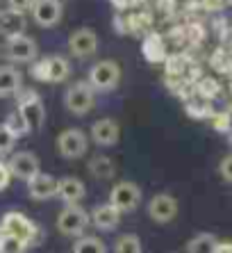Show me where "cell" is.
<instances>
[{"instance_id": "obj_31", "label": "cell", "mask_w": 232, "mask_h": 253, "mask_svg": "<svg viewBox=\"0 0 232 253\" xmlns=\"http://www.w3.org/2000/svg\"><path fill=\"white\" fill-rule=\"evenodd\" d=\"M187 112L192 114V117H196V119L207 117V114H209V105H207V103H203V100H189V103H187Z\"/></svg>"}, {"instance_id": "obj_28", "label": "cell", "mask_w": 232, "mask_h": 253, "mask_svg": "<svg viewBox=\"0 0 232 253\" xmlns=\"http://www.w3.org/2000/svg\"><path fill=\"white\" fill-rule=\"evenodd\" d=\"M16 144V137L5 124H0V155H7Z\"/></svg>"}, {"instance_id": "obj_26", "label": "cell", "mask_w": 232, "mask_h": 253, "mask_svg": "<svg viewBox=\"0 0 232 253\" xmlns=\"http://www.w3.org/2000/svg\"><path fill=\"white\" fill-rule=\"evenodd\" d=\"M28 251V244L23 240H18L14 235H5L0 240V253H25Z\"/></svg>"}, {"instance_id": "obj_27", "label": "cell", "mask_w": 232, "mask_h": 253, "mask_svg": "<svg viewBox=\"0 0 232 253\" xmlns=\"http://www.w3.org/2000/svg\"><path fill=\"white\" fill-rule=\"evenodd\" d=\"M212 64H214L216 71H223V73L232 71V53L228 48H219L214 53V57H212Z\"/></svg>"}, {"instance_id": "obj_8", "label": "cell", "mask_w": 232, "mask_h": 253, "mask_svg": "<svg viewBox=\"0 0 232 253\" xmlns=\"http://www.w3.org/2000/svg\"><path fill=\"white\" fill-rule=\"evenodd\" d=\"M18 112L23 114L30 132H32V130H39L41 126H43L46 110H43V103H41V98H39L37 91H30V89L23 91V96L18 98Z\"/></svg>"}, {"instance_id": "obj_32", "label": "cell", "mask_w": 232, "mask_h": 253, "mask_svg": "<svg viewBox=\"0 0 232 253\" xmlns=\"http://www.w3.org/2000/svg\"><path fill=\"white\" fill-rule=\"evenodd\" d=\"M32 5H35V0H7V9H14L21 14L32 9Z\"/></svg>"}, {"instance_id": "obj_24", "label": "cell", "mask_w": 232, "mask_h": 253, "mask_svg": "<svg viewBox=\"0 0 232 253\" xmlns=\"http://www.w3.org/2000/svg\"><path fill=\"white\" fill-rule=\"evenodd\" d=\"M114 253H144L141 249V240L137 235H121L116 240V247H114Z\"/></svg>"}, {"instance_id": "obj_5", "label": "cell", "mask_w": 232, "mask_h": 253, "mask_svg": "<svg viewBox=\"0 0 232 253\" xmlns=\"http://www.w3.org/2000/svg\"><path fill=\"white\" fill-rule=\"evenodd\" d=\"M89 214L80 206H66L57 217V228L66 237H82L89 226Z\"/></svg>"}, {"instance_id": "obj_19", "label": "cell", "mask_w": 232, "mask_h": 253, "mask_svg": "<svg viewBox=\"0 0 232 253\" xmlns=\"http://www.w3.org/2000/svg\"><path fill=\"white\" fill-rule=\"evenodd\" d=\"M48 66V83H64L71 76V62L64 55H50L46 57Z\"/></svg>"}, {"instance_id": "obj_3", "label": "cell", "mask_w": 232, "mask_h": 253, "mask_svg": "<svg viewBox=\"0 0 232 253\" xmlns=\"http://www.w3.org/2000/svg\"><path fill=\"white\" fill-rule=\"evenodd\" d=\"M64 105L71 114L76 117H84L87 112H91L96 105V94L93 87L89 83H73L64 91Z\"/></svg>"}, {"instance_id": "obj_20", "label": "cell", "mask_w": 232, "mask_h": 253, "mask_svg": "<svg viewBox=\"0 0 232 253\" xmlns=\"http://www.w3.org/2000/svg\"><path fill=\"white\" fill-rule=\"evenodd\" d=\"M141 50H144V57L148 59V62H153V64L166 59V50H164L162 37L155 35V32H151V35L144 39V48H141Z\"/></svg>"}, {"instance_id": "obj_23", "label": "cell", "mask_w": 232, "mask_h": 253, "mask_svg": "<svg viewBox=\"0 0 232 253\" xmlns=\"http://www.w3.org/2000/svg\"><path fill=\"white\" fill-rule=\"evenodd\" d=\"M73 253H107V247H105V242L100 237L82 235L73 244Z\"/></svg>"}, {"instance_id": "obj_35", "label": "cell", "mask_w": 232, "mask_h": 253, "mask_svg": "<svg viewBox=\"0 0 232 253\" xmlns=\"http://www.w3.org/2000/svg\"><path fill=\"white\" fill-rule=\"evenodd\" d=\"M214 253H232V242H219Z\"/></svg>"}, {"instance_id": "obj_34", "label": "cell", "mask_w": 232, "mask_h": 253, "mask_svg": "<svg viewBox=\"0 0 232 253\" xmlns=\"http://www.w3.org/2000/svg\"><path fill=\"white\" fill-rule=\"evenodd\" d=\"M221 176L226 178V180H230L232 183V155H228V158H223V162H221Z\"/></svg>"}, {"instance_id": "obj_36", "label": "cell", "mask_w": 232, "mask_h": 253, "mask_svg": "<svg viewBox=\"0 0 232 253\" xmlns=\"http://www.w3.org/2000/svg\"><path fill=\"white\" fill-rule=\"evenodd\" d=\"M214 126H216V128H221V130H226L228 126H230V121H228V117H226V114H223V117H216Z\"/></svg>"}, {"instance_id": "obj_37", "label": "cell", "mask_w": 232, "mask_h": 253, "mask_svg": "<svg viewBox=\"0 0 232 253\" xmlns=\"http://www.w3.org/2000/svg\"><path fill=\"white\" fill-rule=\"evenodd\" d=\"M2 237H5V230H2V226H0V240H2Z\"/></svg>"}, {"instance_id": "obj_2", "label": "cell", "mask_w": 232, "mask_h": 253, "mask_svg": "<svg viewBox=\"0 0 232 253\" xmlns=\"http://www.w3.org/2000/svg\"><path fill=\"white\" fill-rule=\"evenodd\" d=\"M5 235H14L18 240H23L25 244H39V228L32 219H28L23 212H7L2 221H0Z\"/></svg>"}, {"instance_id": "obj_1", "label": "cell", "mask_w": 232, "mask_h": 253, "mask_svg": "<svg viewBox=\"0 0 232 253\" xmlns=\"http://www.w3.org/2000/svg\"><path fill=\"white\" fill-rule=\"evenodd\" d=\"M89 84L93 91H112L121 83V66L114 59H100L89 69Z\"/></svg>"}, {"instance_id": "obj_38", "label": "cell", "mask_w": 232, "mask_h": 253, "mask_svg": "<svg viewBox=\"0 0 232 253\" xmlns=\"http://www.w3.org/2000/svg\"><path fill=\"white\" fill-rule=\"evenodd\" d=\"M228 2H230V5H232V0H228Z\"/></svg>"}, {"instance_id": "obj_9", "label": "cell", "mask_w": 232, "mask_h": 253, "mask_svg": "<svg viewBox=\"0 0 232 253\" xmlns=\"http://www.w3.org/2000/svg\"><path fill=\"white\" fill-rule=\"evenodd\" d=\"M148 214L157 224H168L178 217V199L171 194H155L148 201Z\"/></svg>"}, {"instance_id": "obj_17", "label": "cell", "mask_w": 232, "mask_h": 253, "mask_svg": "<svg viewBox=\"0 0 232 253\" xmlns=\"http://www.w3.org/2000/svg\"><path fill=\"white\" fill-rule=\"evenodd\" d=\"M91 221L98 230H114L121 221V212L116 210L112 203H103L91 212Z\"/></svg>"}, {"instance_id": "obj_21", "label": "cell", "mask_w": 232, "mask_h": 253, "mask_svg": "<svg viewBox=\"0 0 232 253\" xmlns=\"http://www.w3.org/2000/svg\"><path fill=\"white\" fill-rule=\"evenodd\" d=\"M89 173L93 178H98V180H107L116 173V167L107 155H96V158L89 162Z\"/></svg>"}, {"instance_id": "obj_15", "label": "cell", "mask_w": 232, "mask_h": 253, "mask_svg": "<svg viewBox=\"0 0 232 253\" xmlns=\"http://www.w3.org/2000/svg\"><path fill=\"white\" fill-rule=\"evenodd\" d=\"M28 192H30V199L35 201H48L52 196H57V180L48 173H37L35 178L28 180Z\"/></svg>"}, {"instance_id": "obj_12", "label": "cell", "mask_w": 232, "mask_h": 253, "mask_svg": "<svg viewBox=\"0 0 232 253\" xmlns=\"http://www.w3.org/2000/svg\"><path fill=\"white\" fill-rule=\"evenodd\" d=\"M32 18L41 28H52L62 21V2L59 0H35L32 5Z\"/></svg>"}, {"instance_id": "obj_4", "label": "cell", "mask_w": 232, "mask_h": 253, "mask_svg": "<svg viewBox=\"0 0 232 253\" xmlns=\"http://www.w3.org/2000/svg\"><path fill=\"white\" fill-rule=\"evenodd\" d=\"M37 53H39V46L28 35H18V37L7 39L5 48H2V55L9 62H14V64H30V62L37 59Z\"/></svg>"}, {"instance_id": "obj_33", "label": "cell", "mask_w": 232, "mask_h": 253, "mask_svg": "<svg viewBox=\"0 0 232 253\" xmlns=\"http://www.w3.org/2000/svg\"><path fill=\"white\" fill-rule=\"evenodd\" d=\"M9 180H12V171H9L7 162L0 160V192H5V189L9 187Z\"/></svg>"}, {"instance_id": "obj_16", "label": "cell", "mask_w": 232, "mask_h": 253, "mask_svg": "<svg viewBox=\"0 0 232 253\" xmlns=\"http://www.w3.org/2000/svg\"><path fill=\"white\" fill-rule=\"evenodd\" d=\"M25 28H28V21L21 12H14V9H5L0 12V35L12 39V37L25 35Z\"/></svg>"}, {"instance_id": "obj_22", "label": "cell", "mask_w": 232, "mask_h": 253, "mask_svg": "<svg viewBox=\"0 0 232 253\" xmlns=\"http://www.w3.org/2000/svg\"><path fill=\"white\" fill-rule=\"evenodd\" d=\"M216 244H219V240H216L212 233H198L196 237L189 240L187 253H214Z\"/></svg>"}, {"instance_id": "obj_25", "label": "cell", "mask_w": 232, "mask_h": 253, "mask_svg": "<svg viewBox=\"0 0 232 253\" xmlns=\"http://www.w3.org/2000/svg\"><path fill=\"white\" fill-rule=\"evenodd\" d=\"M5 126H7L9 130H12L16 139H18V137H23V135H28V132H30V128H28V124H25L23 114L18 112V110H16V112H12L9 117L5 119Z\"/></svg>"}, {"instance_id": "obj_18", "label": "cell", "mask_w": 232, "mask_h": 253, "mask_svg": "<svg viewBox=\"0 0 232 253\" xmlns=\"http://www.w3.org/2000/svg\"><path fill=\"white\" fill-rule=\"evenodd\" d=\"M23 89V76L14 66H0V98L14 96Z\"/></svg>"}, {"instance_id": "obj_11", "label": "cell", "mask_w": 232, "mask_h": 253, "mask_svg": "<svg viewBox=\"0 0 232 253\" xmlns=\"http://www.w3.org/2000/svg\"><path fill=\"white\" fill-rule=\"evenodd\" d=\"M9 171H12V178H18V180H25L28 183L30 178H35L39 173V158L35 153H30V151H18L9 158L7 162Z\"/></svg>"}, {"instance_id": "obj_10", "label": "cell", "mask_w": 232, "mask_h": 253, "mask_svg": "<svg viewBox=\"0 0 232 253\" xmlns=\"http://www.w3.org/2000/svg\"><path fill=\"white\" fill-rule=\"evenodd\" d=\"M69 50L73 57L77 59H87L98 50V37L96 32L89 28H80L69 37Z\"/></svg>"}, {"instance_id": "obj_7", "label": "cell", "mask_w": 232, "mask_h": 253, "mask_svg": "<svg viewBox=\"0 0 232 253\" xmlns=\"http://www.w3.org/2000/svg\"><path fill=\"white\" fill-rule=\"evenodd\" d=\"M89 139L80 128H66L59 132L57 137V151L62 158L66 160H77L87 153Z\"/></svg>"}, {"instance_id": "obj_29", "label": "cell", "mask_w": 232, "mask_h": 253, "mask_svg": "<svg viewBox=\"0 0 232 253\" xmlns=\"http://www.w3.org/2000/svg\"><path fill=\"white\" fill-rule=\"evenodd\" d=\"M219 83L216 80H212V78H203L200 83H198V94L203 96V98H214L216 94H219Z\"/></svg>"}, {"instance_id": "obj_6", "label": "cell", "mask_w": 232, "mask_h": 253, "mask_svg": "<svg viewBox=\"0 0 232 253\" xmlns=\"http://www.w3.org/2000/svg\"><path fill=\"white\" fill-rule=\"evenodd\" d=\"M110 203L116 208V210L121 212H132L137 210V206L141 203V189L137 183L132 180H121V183H116L110 192Z\"/></svg>"}, {"instance_id": "obj_14", "label": "cell", "mask_w": 232, "mask_h": 253, "mask_svg": "<svg viewBox=\"0 0 232 253\" xmlns=\"http://www.w3.org/2000/svg\"><path fill=\"white\" fill-rule=\"evenodd\" d=\"M87 194V187L80 178L66 176L62 180H57V199H62L66 206H77Z\"/></svg>"}, {"instance_id": "obj_13", "label": "cell", "mask_w": 232, "mask_h": 253, "mask_svg": "<svg viewBox=\"0 0 232 253\" xmlns=\"http://www.w3.org/2000/svg\"><path fill=\"white\" fill-rule=\"evenodd\" d=\"M118 137H121V128L114 119H98L91 126V139L98 146H114Z\"/></svg>"}, {"instance_id": "obj_30", "label": "cell", "mask_w": 232, "mask_h": 253, "mask_svg": "<svg viewBox=\"0 0 232 253\" xmlns=\"http://www.w3.org/2000/svg\"><path fill=\"white\" fill-rule=\"evenodd\" d=\"M30 76L35 78V80H39V83H48L46 57H43V59H37V62H32V66H30Z\"/></svg>"}]
</instances>
